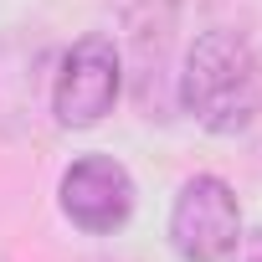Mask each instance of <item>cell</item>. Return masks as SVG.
Returning <instances> with one entry per match:
<instances>
[{"mask_svg":"<svg viewBox=\"0 0 262 262\" xmlns=\"http://www.w3.org/2000/svg\"><path fill=\"white\" fill-rule=\"evenodd\" d=\"M180 108L206 128V134H252L262 118V57L257 47L231 31L211 26L185 47V62L175 72Z\"/></svg>","mask_w":262,"mask_h":262,"instance_id":"1","label":"cell"},{"mask_svg":"<svg viewBox=\"0 0 262 262\" xmlns=\"http://www.w3.org/2000/svg\"><path fill=\"white\" fill-rule=\"evenodd\" d=\"M134 201H139L134 175H128L113 155H77V160L62 170V180H57V206H62V216H67L77 231H88V236L118 231L128 216H134Z\"/></svg>","mask_w":262,"mask_h":262,"instance_id":"4","label":"cell"},{"mask_svg":"<svg viewBox=\"0 0 262 262\" xmlns=\"http://www.w3.org/2000/svg\"><path fill=\"white\" fill-rule=\"evenodd\" d=\"M231 262H262V226L257 231H242V242L231 247Z\"/></svg>","mask_w":262,"mask_h":262,"instance_id":"7","label":"cell"},{"mask_svg":"<svg viewBox=\"0 0 262 262\" xmlns=\"http://www.w3.org/2000/svg\"><path fill=\"white\" fill-rule=\"evenodd\" d=\"M113 11H118L123 41L134 52L139 72L155 77V67H165V52H170V36L180 21V0H113Z\"/></svg>","mask_w":262,"mask_h":262,"instance_id":"6","label":"cell"},{"mask_svg":"<svg viewBox=\"0 0 262 262\" xmlns=\"http://www.w3.org/2000/svg\"><path fill=\"white\" fill-rule=\"evenodd\" d=\"M52 88V57L41 36H6L0 41V128L26 134L31 118L41 113V98Z\"/></svg>","mask_w":262,"mask_h":262,"instance_id":"5","label":"cell"},{"mask_svg":"<svg viewBox=\"0 0 262 262\" xmlns=\"http://www.w3.org/2000/svg\"><path fill=\"white\" fill-rule=\"evenodd\" d=\"M123 93V52L113 36L88 31L77 36L57 62H52V88H47V108L62 128H93L113 113Z\"/></svg>","mask_w":262,"mask_h":262,"instance_id":"2","label":"cell"},{"mask_svg":"<svg viewBox=\"0 0 262 262\" xmlns=\"http://www.w3.org/2000/svg\"><path fill=\"white\" fill-rule=\"evenodd\" d=\"M242 242V206L221 175H190L170 206V247L180 262H226Z\"/></svg>","mask_w":262,"mask_h":262,"instance_id":"3","label":"cell"}]
</instances>
